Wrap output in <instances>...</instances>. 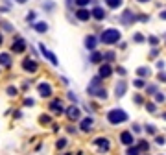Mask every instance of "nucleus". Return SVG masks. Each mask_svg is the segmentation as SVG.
<instances>
[{
  "instance_id": "nucleus-53",
  "label": "nucleus",
  "mask_w": 166,
  "mask_h": 155,
  "mask_svg": "<svg viewBox=\"0 0 166 155\" xmlns=\"http://www.w3.org/2000/svg\"><path fill=\"white\" fill-rule=\"evenodd\" d=\"M13 118H17V120H19V118H22V113H20V111H15V113H13Z\"/></svg>"
},
{
  "instance_id": "nucleus-41",
  "label": "nucleus",
  "mask_w": 166,
  "mask_h": 155,
  "mask_svg": "<svg viewBox=\"0 0 166 155\" xmlns=\"http://www.w3.org/2000/svg\"><path fill=\"white\" fill-rule=\"evenodd\" d=\"M24 105L26 107H33V105H35V100H33V98H24Z\"/></svg>"
},
{
  "instance_id": "nucleus-32",
  "label": "nucleus",
  "mask_w": 166,
  "mask_h": 155,
  "mask_svg": "<svg viewBox=\"0 0 166 155\" xmlns=\"http://www.w3.org/2000/svg\"><path fill=\"white\" fill-rule=\"evenodd\" d=\"M137 146H138V150H140L142 153L150 150V144H148V140H138V144H137Z\"/></svg>"
},
{
  "instance_id": "nucleus-36",
  "label": "nucleus",
  "mask_w": 166,
  "mask_h": 155,
  "mask_svg": "<svg viewBox=\"0 0 166 155\" xmlns=\"http://www.w3.org/2000/svg\"><path fill=\"white\" fill-rule=\"evenodd\" d=\"M144 131L148 133V135H157V128L153 124H146V128H144Z\"/></svg>"
},
{
  "instance_id": "nucleus-39",
  "label": "nucleus",
  "mask_w": 166,
  "mask_h": 155,
  "mask_svg": "<svg viewBox=\"0 0 166 155\" xmlns=\"http://www.w3.org/2000/svg\"><path fill=\"white\" fill-rule=\"evenodd\" d=\"M146 93L148 94H155V93H159V87L157 85H148L146 87Z\"/></svg>"
},
{
  "instance_id": "nucleus-2",
  "label": "nucleus",
  "mask_w": 166,
  "mask_h": 155,
  "mask_svg": "<svg viewBox=\"0 0 166 155\" xmlns=\"http://www.w3.org/2000/svg\"><path fill=\"white\" fill-rule=\"evenodd\" d=\"M127 120H129V116H127V113L124 109H111L107 113V122L111 126H118V124H124Z\"/></svg>"
},
{
  "instance_id": "nucleus-47",
  "label": "nucleus",
  "mask_w": 166,
  "mask_h": 155,
  "mask_svg": "<svg viewBox=\"0 0 166 155\" xmlns=\"http://www.w3.org/2000/svg\"><path fill=\"white\" fill-rule=\"evenodd\" d=\"M157 55H159V48H155V46H153V50L150 52V57H151V59H155Z\"/></svg>"
},
{
  "instance_id": "nucleus-4",
  "label": "nucleus",
  "mask_w": 166,
  "mask_h": 155,
  "mask_svg": "<svg viewBox=\"0 0 166 155\" xmlns=\"http://www.w3.org/2000/svg\"><path fill=\"white\" fill-rule=\"evenodd\" d=\"M26 48H28L26 39H24V37H20V35H17V37L13 39V43H11V54L20 55V54H24V52H26Z\"/></svg>"
},
{
  "instance_id": "nucleus-1",
  "label": "nucleus",
  "mask_w": 166,
  "mask_h": 155,
  "mask_svg": "<svg viewBox=\"0 0 166 155\" xmlns=\"http://www.w3.org/2000/svg\"><path fill=\"white\" fill-rule=\"evenodd\" d=\"M120 41H122V32L118 28H105V30L100 33V43L107 44V46L118 44Z\"/></svg>"
},
{
  "instance_id": "nucleus-7",
  "label": "nucleus",
  "mask_w": 166,
  "mask_h": 155,
  "mask_svg": "<svg viewBox=\"0 0 166 155\" xmlns=\"http://www.w3.org/2000/svg\"><path fill=\"white\" fill-rule=\"evenodd\" d=\"M37 46H39V52L43 54V57H44V59H48V61H50L54 67H59V59L55 57V54H54L52 50H48V48H46V46H44L43 43H39Z\"/></svg>"
},
{
  "instance_id": "nucleus-21",
  "label": "nucleus",
  "mask_w": 166,
  "mask_h": 155,
  "mask_svg": "<svg viewBox=\"0 0 166 155\" xmlns=\"http://www.w3.org/2000/svg\"><path fill=\"white\" fill-rule=\"evenodd\" d=\"M103 4H105V8H109V9H118V8H122L124 0H103Z\"/></svg>"
},
{
  "instance_id": "nucleus-31",
  "label": "nucleus",
  "mask_w": 166,
  "mask_h": 155,
  "mask_svg": "<svg viewBox=\"0 0 166 155\" xmlns=\"http://www.w3.org/2000/svg\"><path fill=\"white\" fill-rule=\"evenodd\" d=\"M114 57H116V54H114L113 50H109V52H105V54H103V61H107V63L114 61Z\"/></svg>"
},
{
  "instance_id": "nucleus-33",
  "label": "nucleus",
  "mask_w": 166,
  "mask_h": 155,
  "mask_svg": "<svg viewBox=\"0 0 166 155\" xmlns=\"http://www.w3.org/2000/svg\"><path fill=\"white\" fill-rule=\"evenodd\" d=\"M140 153H142V151L138 150V146H133V144L127 146V155H140Z\"/></svg>"
},
{
  "instance_id": "nucleus-52",
  "label": "nucleus",
  "mask_w": 166,
  "mask_h": 155,
  "mask_svg": "<svg viewBox=\"0 0 166 155\" xmlns=\"http://www.w3.org/2000/svg\"><path fill=\"white\" fill-rule=\"evenodd\" d=\"M159 19H161V20H166V9H162L161 13H159Z\"/></svg>"
},
{
  "instance_id": "nucleus-20",
  "label": "nucleus",
  "mask_w": 166,
  "mask_h": 155,
  "mask_svg": "<svg viewBox=\"0 0 166 155\" xmlns=\"http://www.w3.org/2000/svg\"><path fill=\"white\" fill-rule=\"evenodd\" d=\"M102 61H103V54L102 52L92 50L91 54H89V63H92V65H100Z\"/></svg>"
},
{
  "instance_id": "nucleus-45",
  "label": "nucleus",
  "mask_w": 166,
  "mask_h": 155,
  "mask_svg": "<svg viewBox=\"0 0 166 155\" xmlns=\"http://www.w3.org/2000/svg\"><path fill=\"white\" fill-rule=\"evenodd\" d=\"M114 72H116V74H120V76H126V74H127V70L124 68V67H116Z\"/></svg>"
},
{
  "instance_id": "nucleus-11",
  "label": "nucleus",
  "mask_w": 166,
  "mask_h": 155,
  "mask_svg": "<svg viewBox=\"0 0 166 155\" xmlns=\"http://www.w3.org/2000/svg\"><path fill=\"white\" fill-rule=\"evenodd\" d=\"M92 144L98 148V151H100V153H107V151L111 150V142H109V138H105V137H98V138H94V140H92Z\"/></svg>"
},
{
  "instance_id": "nucleus-34",
  "label": "nucleus",
  "mask_w": 166,
  "mask_h": 155,
  "mask_svg": "<svg viewBox=\"0 0 166 155\" xmlns=\"http://www.w3.org/2000/svg\"><path fill=\"white\" fill-rule=\"evenodd\" d=\"M133 87H137V89H144V87H146V81H144V78H137V80L133 81Z\"/></svg>"
},
{
  "instance_id": "nucleus-14",
  "label": "nucleus",
  "mask_w": 166,
  "mask_h": 155,
  "mask_svg": "<svg viewBox=\"0 0 166 155\" xmlns=\"http://www.w3.org/2000/svg\"><path fill=\"white\" fill-rule=\"evenodd\" d=\"M30 26H31V30L35 33H39V35H43V33H46L48 30H50V24H48L46 20H35V22L30 24Z\"/></svg>"
},
{
  "instance_id": "nucleus-3",
  "label": "nucleus",
  "mask_w": 166,
  "mask_h": 155,
  "mask_svg": "<svg viewBox=\"0 0 166 155\" xmlns=\"http://www.w3.org/2000/svg\"><path fill=\"white\" fill-rule=\"evenodd\" d=\"M118 22L122 26H133V22H137V13L133 9H124L118 15Z\"/></svg>"
},
{
  "instance_id": "nucleus-55",
  "label": "nucleus",
  "mask_w": 166,
  "mask_h": 155,
  "mask_svg": "<svg viewBox=\"0 0 166 155\" xmlns=\"http://www.w3.org/2000/svg\"><path fill=\"white\" fill-rule=\"evenodd\" d=\"M133 131H135V133H140L142 129H140V126H138V124H133Z\"/></svg>"
},
{
  "instance_id": "nucleus-43",
  "label": "nucleus",
  "mask_w": 166,
  "mask_h": 155,
  "mask_svg": "<svg viewBox=\"0 0 166 155\" xmlns=\"http://www.w3.org/2000/svg\"><path fill=\"white\" fill-rule=\"evenodd\" d=\"M146 109H148L150 113H155V109H157V105H155L153 102H148V103H146Z\"/></svg>"
},
{
  "instance_id": "nucleus-44",
  "label": "nucleus",
  "mask_w": 166,
  "mask_h": 155,
  "mask_svg": "<svg viewBox=\"0 0 166 155\" xmlns=\"http://www.w3.org/2000/svg\"><path fill=\"white\" fill-rule=\"evenodd\" d=\"M155 142H157L159 146H164V142H166V138H164V137H161V135H157V137H155Z\"/></svg>"
},
{
  "instance_id": "nucleus-25",
  "label": "nucleus",
  "mask_w": 166,
  "mask_h": 155,
  "mask_svg": "<svg viewBox=\"0 0 166 155\" xmlns=\"http://www.w3.org/2000/svg\"><path fill=\"white\" fill-rule=\"evenodd\" d=\"M24 20H26L28 24H33V22L37 20V11H28L26 17H24Z\"/></svg>"
},
{
  "instance_id": "nucleus-27",
  "label": "nucleus",
  "mask_w": 166,
  "mask_h": 155,
  "mask_svg": "<svg viewBox=\"0 0 166 155\" xmlns=\"http://www.w3.org/2000/svg\"><path fill=\"white\" fill-rule=\"evenodd\" d=\"M39 124H41V126L52 124V115H41V116H39Z\"/></svg>"
},
{
  "instance_id": "nucleus-51",
  "label": "nucleus",
  "mask_w": 166,
  "mask_h": 155,
  "mask_svg": "<svg viewBox=\"0 0 166 155\" xmlns=\"http://www.w3.org/2000/svg\"><path fill=\"white\" fill-rule=\"evenodd\" d=\"M13 2H15V4H19V6H24V4H28V2H30V0H13Z\"/></svg>"
},
{
  "instance_id": "nucleus-49",
  "label": "nucleus",
  "mask_w": 166,
  "mask_h": 155,
  "mask_svg": "<svg viewBox=\"0 0 166 155\" xmlns=\"http://www.w3.org/2000/svg\"><path fill=\"white\" fill-rule=\"evenodd\" d=\"M164 65H166V63H164L162 59H159V61H157V68H161V70H162V68H164Z\"/></svg>"
},
{
  "instance_id": "nucleus-46",
  "label": "nucleus",
  "mask_w": 166,
  "mask_h": 155,
  "mask_svg": "<svg viewBox=\"0 0 166 155\" xmlns=\"http://www.w3.org/2000/svg\"><path fill=\"white\" fill-rule=\"evenodd\" d=\"M133 100H135V103H137V105H142V102H144L140 94H135V96H133Z\"/></svg>"
},
{
  "instance_id": "nucleus-35",
  "label": "nucleus",
  "mask_w": 166,
  "mask_h": 155,
  "mask_svg": "<svg viewBox=\"0 0 166 155\" xmlns=\"http://www.w3.org/2000/svg\"><path fill=\"white\" fill-rule=\"evenodd\" d=\"M0 28H2V32H13V26L8 20H0Z\"/></svg>"
},
{
  "instance_id": "nucleus-15",
  "label": "nucleus",
  "mask_w": 166,
  "mask_h": 155,
  "mask_svg": "<svg viewBox=\"0 0 166 155\" xmlns=\"http://www.w3.org/2000/svg\"><path fill=\"white\" fill-rule=\"evenodd\" d=\"M92 128H94V118L92 116H85V118H81V120H79V131L91 133Z\"/></svg>"
},
{
  "instance_id": "nucleus-19",
  "label": "nucleus",
  "mask_w": 166,
  "mask_h": 155,
  "mask_svg": "<svg viewBox=\"0 0 166 155\" xmlns=\"http://www.w3.org/2000/svg\"><path fill=\"white\" fill-rule=\"evenodd\" d=\"M120 142L124 146H131L135 142V137H133V131H122L120 133Z\"/></svg>"
},
{
  "instance_id": "nucleus-59",
  "label": "nucleus",
  "mask_w": 166,
  "mask_h": 155,
  "mask_svg": "<svg viewBox=\"0 0 166 155\" xmlns=\"http://www.w3.org/2000/svg\"><path fill=\"white\" fill-rule=\"evenodd\" d=\"M65 155H72V153H65Z\"/></svg>"
},
{
  "instance_id": "nucleus-9",
  "label": "nucleus",
  "mask_w": 166,
  "mask_h": 155,
  "mask_svg": "<svg viewBox=\"0 0 166 155\" xmlns=\"http://www.w3.org/2000/svg\"><path fill=\"white\" fill-rule=\"evenodd\" d=\"M48 111H50L52 115H55V116H61V115H65L63 102H61L59 98H54V100L50 102V105H48Z\"/></svg>"
},
{
  "instance_id": "nucleus-56",
  "label": "nucleus",
  "mask_w": 166,
  "mask_h": 155,
  "mask_svg": "<svg viewBox=\"0 0 166 155\" xmlns=\"http://www.w3.org/2000/svg\"><path fill=\"white\" fill-rule=\"evenodd\" d=\"M2 44H4V32L0 30V46H2Z\"/></svg>"
},
{
  "instance_id": "nucleus-57",
  "label": "nucleus",
  "mask_w": 166,
  "mask_h": 155,
  "mask_svg": "<svg viewBox=\"0 0 166 155\" xmlns=\"http://www.w3.org/2000/svg\"><path fill=\"white\" fill-rule=\"evenodd\" d=\"M138 4H148V2H151V0H137Z\"/></svg>"
},
{
  "instance_id": "nucleus-28",
  "label": "nucleus",
  "mask_w": 166,
  "mask_h": 155,
  "mask_svg": "<svg viewBox=\"0 0 166 155\" xmlns=\"http://www.w3.org/2000/svg\"><path fill=\"white\" fill-rule=\"evenodd\" d=\"M67 144H68V140L65 137H61V138H57V142H55V148H57V150H65Z\"/></svg>"
},
{
  "instance_id": "nucleus-40",
  "label": "nucleus",
  "mask_w": 166,
  "mask_h": 155,
  "mask_svg": "<svg viewBox=\"0 0 166 155\" xmlns=\"http://www.w3.org/2000/svg\"><path fill=\"white\" fill-rule=\"evenodd\" d=\"M68 100H70L72 103H78V96H76V93H72V90H68Z\"/></svg>"
},
{
  "instance_id": "nucleus-23",
  "label": "nucleus",
  "mask_w": 166,
  "mask_h": 155,
  "mask_svg": "<svg viewBox=\"0 0 166 155\" xmlns=\"http://www.w3.org/2000/svg\"><path fill=\"white\" fill-rule=\"evenodd\" d=\"M150 74H151V70L148 67H138L137 68V76L138 78H150Z\"/></svg>"
},
{
  "instance_id": "nucleus-37",
  "label": "nucleus",
  "mask_w": 166,
  "mask_h": 155,
  "mask_svg": "<svg viewBox=\"0 0 166 155\" xmlns=\"http://www.w3.org/2000/svg\"><path fill=\"white\" fill-rule=\"evenodd\" d=\"M162 102H166V96L162 93H155V103H162Z\"/></svg>"
},
{
  "instance_id": "nucleus-13",
  "label": "nucleus",
  "mask_w": 166,
  "mask_h": 155,
  "mask_svg": "<svg viewBox=\"0 0 166 155\" xmlns=\"http://www.w3.org/2000/svg\"><path fill=\"white\" fill-rule=\"evenodd\" d=\"M37 93H39L41 98H50L54 94V89H52V85L48 81H41L37 85Z\"/></svg>"
},
{
  "instance_id": "nucleus-42",
  "label": "nucleus",
  "mask_w": 166,
  "mask_h": 155,
  "mask_svg": "<svg viewBox=\"0 0 166 155\" xmlns=\"http://www.w3.org/2000/svg\"><path fill=\"white\" fill-rule=\"evenodd\" d=\"M137 20H140V22H148V20H150V15H144V13H140V15H137Z\"/></svg>"
},
{
  "instance_id": "nucleus-12",
  "label": "nucleus",
  "mask_w": 166,
  "mask_h": 155,
  "mask_svg": "<svg viewBox=\"0 0 166 155\" xmlns=\"http://www.w3.org/2000/svg\"><path fill=\"white\" fill-rule=\"evenodd\" d=\"M91 15H92V19L96 20V22H102V20L107 19V9L103 8V6H94V8L91 9Z\"/></svg>"
},
{
  "instance_id": "nucleus-50",
  "label": "nucleus",
  "mask_w": 166,
  "mask_h": 155,
  "mask_svg": "<svg viewBox=\"0 0 166 155\" xmlns=\"http://www.w3.org/2000/svg\"><path fill=\"white\" fill-rule=\"evenodd\" d=\"M67 131H68V133H70V135H72V133H76L78 129H76V126H68V128H67Z\"/></svg>"
},
{
  "instance_id": "nucleus-22",
  "label": "nucleus",
  "mask_w": 166,
  "mask_h": 155,
  "mask_svg": "<svg viewBox=\"0 0 166 155\" xmlns=\"http://www.w3.org/2000/svg\"><path fill=\"white\" fill-rule=\"evenodd\" d=\"M41 6H43V9H44L46 13H54V11H55V6H57V4H55L54 0H43V4H41Z\"/></svg>"
},
{
  "instance_id": "nucleus-38",
  "label": "nucleus",
  "mask_w": 166,
  "mask_h": 155,
  "mask_svg": "<svg viewBox=\"0 0 166 155\" xmlns=\"http://www.w3.org/2000/svg\"><path fill=\"white\" fill-rule=\"evenodd\" d=\"M148 43L151 46H157L159 44V37H157V35H150V37H148Z\"/></svg>"
},
{
  "instance_id": "nucleus-16",
  "label": "nucleus",
  "mask_w": 166,
  "mask_h": 155,
  "mask_svg": "<svg viewBox=\"0 0 166 155\" xmlns=\"http://www.w3.org/2000/svg\"><path fill=\"white\" fill-rule=\"evenodd\" d=\"M111 74H113V67H111V63L102 61L100 63V68H98V76L102 78V80H107Z\"/></svg>"
},
{
  "instance_id": "nucleus-8",
  "label": "nucleus",
  "mask_w": 166,
  "mask_h": 155,
  "mask_svg": "<svg viewBox=\"0 0 166 155\" xmlns=\"http://www.w3.org/2000/svg\"><path fill=\"white\" fill-rule=\"evenodd\" d=\"M65 115H67V118H68L70 122H78V120H81V109H79L76 103H72L70 107L65 109Z\"/></svg>"
},
{
  "instance_id": "nucleus-10",
  "label": "nucleus",
  "mask_w": 166,
  "mask_h": 155,
  "mask_svg": "<svg viewBox=\"0 0 166 155\" xmlns=\"http://www.w3.org/2000/svg\"><path fill=\"white\" fill-rule=\"evenodd\" d=\"M74 17H76V20H78V22H89V20L92 19L91 9H89V8H76Z\"/></svg>"
},
{
  "instance_id": "nucleus-58",
  "label": "nucleus",
  "mask_w": 166,
  "mask_h": 155,
  "mask_svg": "<svg viewBox=\"0 0 166 155\" xmlns=\"http://www.w3.org/2000/svg\"><path fill=\"white\" fill-rule=\"evenodd\" d=\"M162 118H164V120H166V113H162Z\"/></svg>"
},
{
  "instance_id": "nucleus-24",
  "label": "nucleus",
  "mask_w": 166,
  "mask_h": 155,
  "mask_svg": "<svg viewBox=\"0 0 166 155\" xmlns=\"http://www.w3.org/2000/svg\"><path fill=\"white\" fill-rule=\"evenodd\" d=\"M94 0H74V8H89Z\"/></svg>"
},
{
  "instance_id": "nucleus-30",
  "label": "nucleus",
  "mask_w": 166,
  "mask_h": 155,
  "mask_svg": "<svg viewBox=\"0 0 166 155\" xmlns=\"http://www.w3.org/2000/svg\"><path fill=\"white\" fill-rule=\"evenodd\" d=\"M89 87H94V89L102 87V78H100V76H94L92 80H91V85H89Z\"/></svg>"
},
{
  "instance_id": "nucleus-26",
  "label": "nucleus",
  "mask_w": 166,
  "mask_h": 155,
  "mask_svg": "<svg viewBox=\"0 0 166 155\" xmlns=\"http://www.w3.org/2000/svg\"><path fill=\"white\" fill-rule=\"evenodd\" d=\"M6 94H8L9 98H15V96H19V89L15 85H8L6 87Z\"/></svg>"
},
{
  "instance_id": "nucleus-17",
  "label": "nucleus",
  "mask_w": 166,
  "mask_h": 155,
  "mask_svg": "<svg viewBox=\"0 0 166 155\" xmlns=\"http://www.w3.org/2000/svg\"><path fill=\"white\" fill-rule=\"evenodd\" d=\"M13 55L9 52H0V68H11Z\"/></svg>"
},
{
  "instance_id": "nucleus-54",
  "label": "nucleus",
  "mask_w": 166,
  "mask_h": 155,
  "mask_svg": "<svg viewBox=\"0 0 166 155\" xmlns=\"http://www.w3.org/2000/svg\"><path fill=\"white\" fill-rule=\"evenodd\" d=\"M0 13H9V8L8 6H0Z\"/></svg>"
},
{
  "instance_id": "nucleus-48",
  "label": "nucleus",
  "mask_w": 166,
  "mask_h": 155,
  "mask_svg": "<svg viewBox=\"0 0 166 155\" xmlns=\"http://www.w3.org/2000/svg\"><path fill=\"white\" fill-rule=\"evenodd\" d=\"M157 80H159V81H166V72H159Z\"/></svg>"
},
{
  "instance_id": "nucleus-5",
  "label": "nucleus",
  "mask_w": 166,
  "mask_h": 155,
  "mask_svg": "<svg viewBox=\"0 0 166 155\" xmlns=\"http://www.w3.org/2000/svg\"><path fill=\"white\" fill-rule=\"evenodd\" d=\"M20 67H22V70L26 74H35L39 70V63L33 59V57H24L22 63H20Z\"/></svg>"
},
{
  "instance_id": "nucleus-29",
  "label": "nucleus",
  "mask_w": 166,
  "mask_h": 155,
  "mask_svg": "<svg viewBox=\"0 0 166 155\" xmlns=\"http://www.w3.org/2000/svg\"><path fill=\"white\" fill-rule=\"evenodd\" d=\"M146 41V37L140 33V32H137V33H133V43H137V44H140V43H144Z\"/></svg>"
},
{
  "instance_id": "nucleus-18",
  "label": "nucleus",
  "mask_w": 166,
  "mask_h": 155,
  "mask_svg": "<svg viewBox=\"0 0 166 155\" xmlns=\"http://www.w3.org/2000/svg\"><path fill=\"white\" fill-rule=\"evenodd\" d=\"M126 93H127V83L124 81V80H120L114 85V96L116 98H122V96H126Z\"/></svg>"
},
{
  "instance_id": "nucleus-6",
  "label": "nucleus",
  "mask_w": 166,
  "mask_h": 155,
  "mask_svg": "<svg viewBox=\"0 0 166 155\" xmlns=\"http://www.w3.org/2000/svg\"><path fill=\"white\" fill-rule=\"evenodd\" d=\"M98 44H100V37H98V35H94V33H89V35H85V39H83V46H85L89 52L96 50Z\"/></svg>"
}]
</instances>
